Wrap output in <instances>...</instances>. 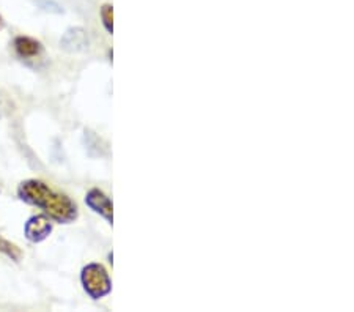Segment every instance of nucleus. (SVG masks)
<instances>
[{
  "instance_id": "f257e3e1",
  "label": "nucleus",
  "mask_w": 354,
  "mask_h": 312,
  "mask_svg": "<svg viewBox=\"0 0 354 312\" xmlns=\"http://www.w3.org/2000/svg\"><path fill=\"white\" fill-rule=\"evenodd\" d=\"M18 196L21 201L41 208L46 217L59 224L74 223L79 217L76 203H74L68 196L50 190L44 181H22L18 188Z\"/></svg>"
},
{
  "instance_id": "7ed1b4c3",
  "label": "nucleus",
  "mask_w": 354,
  "mask_h": 312,
  "mask_svg": "<svg viewBox=\"0 0 354 312\" xmlns=\"http://www.w3.org/2000/svg\"><path fill=\"white\" fill-rule=\"evenodd\" d=\"M24 232L28 241L39 243L50 235V232H53V223L44 214H38V217H32L27 221Z\"/></svg>"
},
{
  "instance_id": "20e7f679",
  "label": "nucleus",
  "mask_w": 354,
  "mask_h": 312,
  "mask_svg": "<svg viewBox=\"0 0 354 312\" xmlns=\"http://www.w3.org/2000/svg\"><path fill=\"white\" fill-rule=\"evenodd\" d=\"M85 203L90 210H93L95 213L101 214L107 223L112 224L113 223V213H112V202L111 199L107 197L104 192L100 190H90L85 196Z\"/></svg>"
},
{
  "instance_id": "1a4fd4ad",
  "label": "nucleus",
  "mask_w": 354,
  "mask_h": 312,
  "mask_svg": "<svg viewBox=\"0 0 354 312\" xmlns=\"http://www.w3.org/2000/svg\"><path fill=\"white\" fill-rule=\"evenodd\" d=\"M2 26H3V21H2V18H0V28H2Z\"/></svg>"
},
{
  "instance_id": "39448f33",
  "label": "nucleus",
  "mask_w": 354,
  "mask_h": 312,
  "mask_svg": "<svg viewBox=\"0 0 354 312\" xmlns=\"http://www.w3.org/2000/svg\"><path fill=\"white\" fill-rule=\"evenodd\" d=\"M62 48L68 53H82V51L88 49V37L87 32L81 27H74L66 30L64 38L60 39Z\"/></svg>"
},
{
  "instance_id": "6e6552de",
  "label": "nucleus",
  "mask_w": 354,
  "mask_h": 312,
  "mask_svg": "<svg viewBox=\"0 0 354 312\" xmlns=\"http://www.w3.org/2000/svg\"><path fill=\"white\" fill-rule=\"evenodd\" d=\"M0 251L7 254L8 257H11L13 260H16V262H18V260L21 259V251H19V249L16 248L15 245H11V243L2 240V238H0Z\"/></svg>"
},
{
  "instance_id": "423d86ee",
  "label": "nucleus",
  "mask_w": 354,
  "mask_h": 312,
  "mask_svg": "<svg viewBox=\"0 0 354 312\" xmlns=\"http://www.w3.org/2000/svg\"><path fill=\"white\" fill-rule=\"evenodd\" d=\"M15 49L21 59H35L43 53L41 43L28 37H18L15 39Z\"/></svg>"
},
{
  "instance_id": "0eeeda50",
  "label": "nucleus",
  "mask_w": 354,
  "mask_h": 312,
  "mask_svg": "<svg viewBox=\"0 0 354 312\" xmlns=\"http://www.w3.org/2000/svg\"><path fill=\"white\" fill-rule=\"evenodd\" d=\"M101 18H102V24H104L106 30L109 33H113V8L112 5H102L101 8Z\"/></svg>"
},
{
  "instance_id": "f03ea898",
  "label": "nucleus",
  "mask_w": 354,
  "mask_h": 312,
  "mask_svg": "<svg viewBox=\"0 0 354 312\" xmlns=\"http://www.w3.org/2000/svg\"><path fill=\"white\" fill-rule=\"evenodd\" d=\"M81 282L84 291L93 300L106 297V295H109L112 291L109 273H107L104 266L100 264H90L87 266H84L81 273Z\"/></svg>"
}]
</instances>
